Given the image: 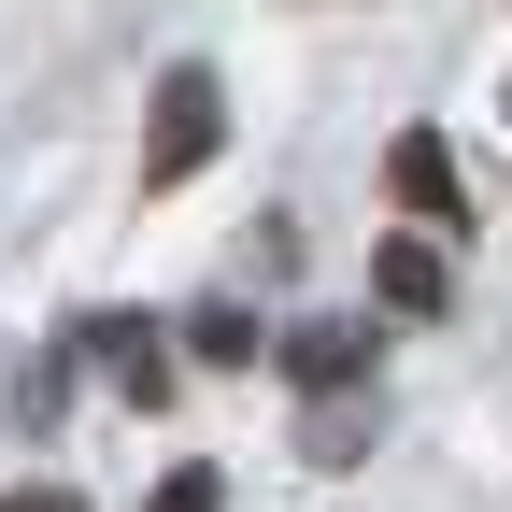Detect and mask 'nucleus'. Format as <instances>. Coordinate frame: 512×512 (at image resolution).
<instances>
[{
	"instance_id": "nucleus-1",
	"label": "nucleus",
	"mask_w": 512,
	"mask_h": 512,
	"mask_svg": "<svg viewBox=\"0 0 512 512\" xmlns=\"http://www.w3.org/2000/svg\"><path fill=\"white\" fill-rule=\"evenodd\" d=\"M214 143H228V86L200 72V57H185V72H157V114H143V200H171Z\"/></svg>"
},
{
	"instance_id": "nucleus-2",
	"label": "nucleus",
	"mask_w": 512,
	"mask_h": 512,
	"mask_svg": "<svg viewBox=\"0 0 512 512\" xmlns=\"http://www.w3.org/2000/svg\"><path fill=\"white\" fill-rule=\"evenodd\" d=\"M384 185H399V214H413L427 242L484 214V200H456V157H441V128H399V143H384Z\"/></svg>"
},
{
	"instance_id": "nucleus-3",
	"label": "nucleus",
	"mask_w": 512,
	"mask_h": 512,
	"mask_svg": "<svg viewBox=\"0 0 512 512\" xmlns=\"http://www.w3.org/2000/svg\"><path fill=\"white\" fill-rule=\"evenodd\" d=\"M72 342H86V356H100V370L128 384V413H157V399H171V342L143 328V313H86Z\"/></svg>"
},
{
	"instance_id": "nucleus-4",
	"label": "nucleus",
	"mask_w": 512,
	"mask_h": 512,
	"mask_svg": "<svg viewBox=\"0 0 512 512\" xmlns=\"http://www.w3.org/2000/svg\"><path fill=\"white\" fill-rule=\"evenodd\" d=\"M271 356L313 384V399H356V384H370V328H356V313H313V328H285Z\"/></svg>"
},
{
	"instance_id": "nucleus-5",
	"label": "nucleus",
	"mask_w": 512,
	"mask_h": 512,
	"mask_svg": "<svg viewBox=\"0 0 512 512\" xmlns=\"http://www.w3.org/2000/svg\"><path fill=\"white\" fill-rule=\"evenodd\" d=\"M370 299H384V313H441V242H427V228L370 242Z\"/></svg>"
},
{
	"instance_id": "nucleus-6",
	"label": "nucleus",
	"mask_w": 512,
	"mask_h": 512,
	"mask_svg": "<svg viewBox=\"0 0 512 512\" xmlns=\"http://www.w3.org/2000/svg\"><path fill=\"white\" fill-rule=\"evenodd\" d=\"M299 456H313V470H356V456H370V399H313V413H299Z\"/></svg>"
},
{
	"instance_id": "nucleus-7",
	"label": "nucleus",
	"mask_w": 512,
	"mask_h": 512,
	"mask_svg": "<svg viewBox=\"0 0 512 512\" xmlns=\"http://www.w3.org/2000/svg\"><path fill=\"white\" fill-rule=\"evenodd\" d=\"M185 356H200V370H242L256 356V313H185Z\"/></svg>"
},
{
	"instance_id": "nucleus-8",
	"label": "nucleus",
	"mask_w": 512,
	"mask_h": 512,
	"mask_svg": "<svg viewBox=\"0 0 512 512\" xmlns=\"http://www.w3.org/2000/svg\"><path fill=\"white\" fill-rule=\"evenodd\" d=\"M143 512H228V470H214V456H185V470H171Z\"/></svg>"
},
{
	"instance_id": "nucleus-9",
	"label": "nucleus",
	"mask_w": 512,
	"mask_h": 512,
	"mask_svg": "<svg viewBox=\"0 0 512 512\" xmlns=\"http://www.w3.org/2000/svg\"><path fill=\"white\" fill-rule=\"evenodd\" d=\"M0 512H86L72 484H15V498H0Z\"/></svg>"
},
{
	"instance_id": "nucleus-10",
	"label": "nucleus",
	"mask_w": 512,
	"mask_h": 512,
	"mask_svg": "<svg viewBox=\"0 0 512 512\" xmlns=\"http://www.w3.org/2000/svg\"><path fill=\"white\" fill-rule=\"evenodd\" d=\"M498 114H512V86H498Z\"/></svg>"
}]
</instances>
